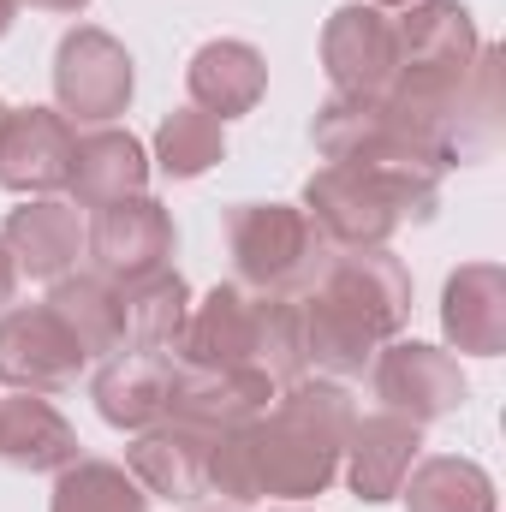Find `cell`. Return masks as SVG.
I'll use <instances>...</instances> for the list:
<instances>
[{
    "label": "cell",
    "instance_id": "cell-29",
    "mask_svg": "<svg viewBox=\"0 0 506 512\" xmlns=\"http://www.w3.org/2000/svg\"><path fill=\"white\" fill-rule=\"evenodd\" d=\"M12 12H18V0H0V36L12 30Z\"/></svg>",
    "mask_w": 506,
    "mask_h": 512
},
{
    "label": "cell",
    "instance_id": "cell-1",
    "mask_svg": "<svg viewBox=\"0 0 506 512\" xmlns=\"http://www.w3.org/2000/svg\"><path fill=\"white\" fill-rule=\"evenodd\" d=\"M304 328V364L346 382L364 376L387 340L411 322V274L387 251H322L310 280L292 292Z\"/></svg>",
    "mask_w": 506,
    "mask_h": 512
},
{
    "label": "cell",
    "instance_id": "cell-23",
    "mask_svg": "<svg viewBox=\"0 0 506 512\" xmlns=\"http://www.w3.org/2000/svg\"><path fill=\"white\" fill-rule=\"evenodd\" d=\"M126 298V352H149V358H173L191 322V286L173 268H155L143 280L120 286Z\"/></svg>",
    "mask_w": 506,
    "mask_h": 512
},
{
    "label": "cell",
    "instance_id": "cell-8",
    "mask_svg": "<svg viewBox=\"0 0 506 512\" xmlns=\"http://www.w3.org/2000/svg\"><path fill=\"white\" fill-rule=\"evenodd\" d=\"M370 387H376L381 411H399L411 423H435L465 405L459 358L441 346H423V340H387L370 358Z\"/></svg>",
    "mask_w": 506,
    "mask_h": 512
},
{
    "label": "cell",
    "instance_id": "cell-18",
    "mask_svg": "<svg viewBox=\"0 0 506 512\" xmlns=\"http://www.w3.org/2000/svg\"><path fill=\"white\" fill-rule=\"evenodd\" d=\"M149 185V155L143 143L120 126H90L78 131V149H72V179L66 191L84 203V209H102V203H120L137 197Z\"/></svg>",
    "mask_w": 506,
    "mask_h": 512
},
{
    "label": "cell",
    "instance_id": "cell-27",
    "mask_svg": "<svg viewBox=\"0 0 506 512\" xmlns=\"http://www.w3.org/2000/svg\"><path fill=\"white\" fill-rule=\"evenodd\" d=\"M12 292H18V262H12L6 239H0V304H12Z\"/></svg>",
    "mask_w": 506,
    "mask_h": 512
},
{
    "label": "cell",
    "instance_id": "cell-9",
    "mask_svg": "<svg viewBox=\"0 0 506 512\" xmlns=\"http://www.w3.org/2000/svg\"><path fill=\"white\" fill-rule=\"evenodd\" d=\"M84 251L96 256V274L131 286L155 268H167L173 256V215L155 203V197H120V203H102L84 227Z\"/></svg>",
    "mask_w": 506,
    "mask_h": 512
},
{
    "label": "cell",
    "instance_id": "cell-7",
    "mask_svg": "<svg viewBox=\"0 0 506 512\" xmlns=\"http://www.w3.org/2000/svg\"><path fill=\"white\" fill-rule=\"evenodd\" d=\"M322 66L334 78V96H358L381 102L399 78V36H393V12H381L370 0L340 6L322 24Z\"/></svg>",
    "mask_w": 506,
    "mask_h": 512
},
{
    "label": "cell",
    "instance_id": "cell-4",
    "mask_svg": "<svg viewBox=\"0 0 506 512\" xmlns=\"http://www.w3.org/2000/svg\"><path fill=\"white\" fill-rule=\"evenodd\" d=\"M227 251L239 268V286L298 292L328 245L304 221V209H292V203H233L227 209Z\"/></svg>",
    "mask_w": 506,
    "mask_h": 512
},
{
    "label": "cell",
    "instance_id": "cell-13",
    "mask_svg": "<svg viewBox=\"0 0 506 512\" xmlns=\"http://www.w3.org/2000/svg\"><path fill=\"white\" fill-rule=\"evenodd\" d=\"M209 441L215 435L161 417L155 429H143L126 447V471L143 483V495H161L173 507H197L209 495Z\"/></svg>",
    "mask_w": 506,
    "mask_h": 512
},
{
    "label": "cell",
    "instance_id": "cell-3",
    "mask_svg": "<svg viewBox=\"0 0 506 512\" xmlns=\"http://www.w3.org/2000/svg\"><path fill=\"white\" fill-rule=\"evenodd\" d=\"M316 149L334 161V167H346V173H358L364 185H376L381 197L399 209V221L405 215H435V203H441V161L411 137V131L399 126L381 102H358V96H328L322 102V114H316Z\"/></svg>",
    "mask_w": 506,
    "mask_h": 512
},
{
    "label": "cell",
    "instance_id": "cell-20",
    "mask_svg": "<svg viewBox=\"0 0 506 512\" xmlns=\"http://www.w3.org/2000/svg\"><path fill=\"white\" fill-rule=\"evenodd\" d=\"M72 459H78V435L54 411L48 393H6L0 399V465H12V471H66Z\"/></svg>",
    "mask_w": 506,
    "mask_h": 512
},
{
    "label": "cell",
    "instance_id": "cell-24",
    "mask_svg": "<svg viewBox=\"0 0 506 512\" xmlns=\"http://www.w3.org/2000/svg\"><path fill=\"white\" fill-rule=\"evenodd\" d=\"M405 512H495V483L483 465L435 453L423 465H411V477L399 483Z\"/></svg>",
    "mask_w": 506,
    "mask_h": 512
},
{
    "label": "cell",
    "instance_id": "cell-10",
    "mask_svg": "<svg viewBox=\"0 0 506 512\" xmlns=\"http://www.w3.org/2000/svg\"><path fill=\"white\" fill-rule=\"evenodd\" d=\"M304 221L322 233L328 251H381L399 227V209L381 197L376 185H364L346 167H316L304 185Z\"/></svg>",
    "mask_w": 506,
    "mask_h": 512
},
{
    "label": "cell",
    "instance_id": "cell-26",
    "mask_svg": "<svg viewBox=\"0 0 506 512\" xmlns=\"http://www.w3.org/2000/svg\"><path fill=\"white\" fill-rule=\"evenodd\" d=\"M155 155H161V173L203 179L227 155V131H221L215 114H203V108H179V114H167L161 131H155Z\"/></svg>",
    "mask_w": 506,
    "mask_h": 512
},
{
    "label": "cell",
    "instance_id": "cell-33",
    "mask_svg": "<svg viewBox=\"0 0 506 512\" xmlns=\"http://www.w3.org/2000/svg\"><path fill=\"white\" fill-rule=\"evenodd\" d=\"M286 512H298V507H286Z\"/></svg>",
    "mask_w": 506,
    "mask_h": 512
},
{
    "label": "cell",
    "instance_id": "cell-25",
    "mask_svg": "<svg viewBox=\"0 0 506 512\" xmlns=\"http://www.w3.org/2000/svg\"><path fill=\"white\" fill-rule=\"evenodd\" d=\"M48 512H149L143 483L114 459H72L66 471H54V501Z\"/></svg>",
    "mask_w": 506,
    "mask_h": 512
},
{
    "label": "cell",
    "instance_id": "cell-17",
    "mask_svg": "<svg viewBox=\"0 0 506 512\" xmlns=\"http://www.w3.org/2000/svg\"><path fill=\"white\" fill-rule=\"evenodd\" d=\"M185 84H191V108H203L215 120H239V114H251L256 102H262L268 66H262V54H256L251 42L221 36V42H203L191 54Z\"/></svg>",
    "mask_w": 506,
    "mask_h": 512
},
{
    "label": "cell",
    "instance_id": "cell-21",
    "mask_svg": "<svg viewBox=\"0 0 506 512\" xmlns=\"http://www.w3.org/2000/svg\"><path fill=\"white\" fill-rule=\"evenodd\" d=\"M167 387H173V358L114 352V358H102V376H96V411L114 429L143 435L167 417Z\"/></svg>",
    "mask_w": 506,
    "mask_h": 512
},
{
    "label": "cell",
    "instance_id": "cell-5",
    "mask_svg": "<svg viewBox=\"0 0 506 512\" xmlns=\"http://www.w3.org/2000/svg\"><path fill=\"white\" fill-rule=\"evenodd\" d=\"M54 96L72 126H114L131 102V54L96 24L66 30L54 54Z\"/></svg>",
    "mask_w": 506,
    "mask_h": 512
},
{
    "label": "cell",
    "instance_id": "cell-30",
    "mask_svg": "<svg viewBox=\"0 0 506 512\" xmlns=\"http://www.w3.org/2000/svg\"><path fill=\"white\" fill-rule=\"evenodd\" d=\"M370 6H381V12H387V6H411V0H370Z\"/></svg>",
    "mask_w": 506,
    "mask_h": 512
},
{
    "label": "cell",
    "instance_id": "cell-6",
    "mask_svg": "<svg viewBox=\"0 0 506 512\" xmlns=\"http://www.w3.org/2000/svg\"><path fill=\"white\" fill-rule=\"evenodd\" d=\"M84 346L48 304L0 310V382L12 393H66L84 376Z\"/></svg>",
    "mask_w": 506,
    "mask_h": 512
},
{
    "label": "cell",
    "instance_id": "cell-11",
    "mask_svg": "<svg viewBox=\"0 0 506 512\" xmlns=\"http://www.w3.org/2000/svg\"><path fill=\"white\" fill-rule=\"evenodd\" d=\"M78 126L60 108H18L0 126V185L18 197H54L72 179Z\"/></svg>",
    "mask_w": 506,
    "mask_h": 512
},
{
    "label": "cell",
    "instance_id": "cell-16",
    "mask_svg": "<svg viewBox=\"0 0 506 512\" xmlns=\"http://www.w3.org/2000/svg\"><path fill=\"white\" fill-rule=\"evenodd\" d=\"M441 328L459 352H477V358L506 352V274L495 262H465L459 274H447Z\"/></svg>",
    "mask_w": 506,
    "mask_h": 512
},
{
    "label": "cell",
    "instance_id": "cell-15",
    "mask_svg": "<svg viewBox=\"0 0 506 512\" xmlns=\"http://www.w3.org/2000/svg\"><path fill=\"white\" fill-rule=\"evenodd\" d=\"M179 364L197 370H256V292L251 286H215L203 304H191Z\"/></svg>",
    "mask_w": 506,
    "mask_h": 512
},
{
    "label": "cell",
    "instance_id": "cell-2",
    "mask_svg": "<svg viewBox=\"0 0 506 512\" xmlns=\"http://www.w3.org/2000/svg\"><path fill=\"white\" fill-rule=\"evenodd\" d=\"M358 423V405L340 382H292L274 393V405L245 423L251 435L256 501H310L340 477L346 435Z\"/></svg>",
    "mask_w": 506,
    "mask_h": 512
},
{
    "label": "cell",
    "instance_id": "cell-12",
    "mask_svg": "<svg viewBox=\"0 0 506 512\" xmlns=\"http://www.w3.org/2000/svg\"><path fill=\"white\" fill-rule=\"evenodd\" d=\"M280 387L268 382L262 370H197V364H173V387H167V417L191 423L203 435L239 429L262 417L274 405Z\"/></svg>",
    "mask_w": 506,
    "mask_h": 512
},
{
    "label": "cell",
    "instance_id": "cell-31",
    "mask_svg": "<svg viewBox=\"0 0 506 512\" xmlns=\"http://www.w3.org/2000/svg\"><path fill=\"white\" fill-rule=\"evenodd\" d=\"M6 114H12V108H6V102H0V126H6Z\"/></svg>",
    "mask_w": 506,
    "mask_h": 512
},
{
    "label": "cell",
    "instance_id": "cell-22",
    "mask_svg": "<svg viewBox=\"0 0 506 512\" xmlns=\"http://www.w3.org/2000/svg\"><path fill=\"white\" fill-rule=\"evenodd\" d=\"M42 304L72 328V340L84 346V358L126 352V298H120L114 280H102V274H60Z\"/></svg>",
    "mask_w": 506,
    "mask_h": 512
},
{
    "label": "cell",
    "instance_id": "cell-19",
    "mask_svg": "<svg viewBox=\"0 0 506 512\" xmlns=\"http://www.w3.org/2000/svg\"><path fill=\"white\" fill-rule=\"evenodd\" d=\"M6 251L18 262V274H36V280H60L72 274V262L84 251V221H78V203H60V197H36L24 209L6 215Z\"/></svg>",
    "mask_w": 506,
    "mask_h": 512
},
{
    "label": "cell",
    "instance_id": "cell-32",
    "mask_svg": "<svg viewBox=\"0 0 506 512\" xmlns=\"http://www.w3.org/2000/svg\"><path fill=\"white\" fill-rule=\"evenodd\" d=\"M203 512H239V507H203Z\"/></svg>",
    "mask_w": 506,
    "mask_h": 512
},
{
    "label": "cell",
    "instance_id": "cell-28",
    "mask_svg": "<svg viewBox=\"0 0 506 512\" xmlns=\"http://www.w3.org/2000/svg\"><path fill=\"white\" fill-rule=\"evenodd\" d=\"M18 6H36V12H84L90 0H18Z\"/></svg>",
    "mask_w": 506,
    "mask_h": 512
},
{
    "label": "cell",
    "instance_id": "cell-14",
    "mask_svg": "<svg viewBox=\"0 0 506 512\" xmlns=\"http://www.w3.org/2000/svg\"><path fill=\"white\" fill-rule=\"evenodd\" d=\"M417 447H423V423H411V417H399V411L358 417L352 435H346V453H340L352 495L370 501V507H376V501H393L399 483H405L411 465H417Z\"/></svg>",
    "mask_w": 506,
    "mask_h": 512
}]
</instances>
